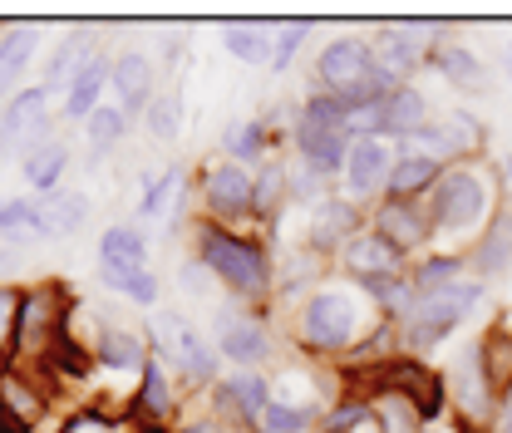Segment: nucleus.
<instances>
[{
  "mask_svg": "<svg viewBox=\"0 0 512 433\" xmlns=\"http://www.w3.org/2000/svg\"><path fill=\"white\" fill-rule=\"evenodd\" d=\"M394 320L375 306V296L350 281V276H335V281H316L301 306H296V345L311 355V360H355L380 330H389Z\"/></svg>",
  "mask_w": 512,
  "mask_h": 433,
  "instance_id": "1",
  "label": "nucleus"
},
{
  "mask_svg": "<svg viewBox=\"0 0 512 433\" xmlns=\"http://www.w3.org/2000/svg\"><path fill=\"white\" fill-rule=\"evenodd\" d=\"M197 261L242 306H271L276 301V261L256 237H237L217 222H197Z\"/></svg>",
  "mask_w": 512,
  "mask_h": 433,
  "instance_id": "2",
  "label": "nucleus"
},
{
  "mask_svg": "<svg viewBox=\"0 0 512 433\" xmlns=\"http://www.w3.org/2000/svg\"><path fill=\"white\" fill-rule=\"evenodd\" d=\"M498 202L503 197H498L493 168L483 158H473V163H453L439 173V183L424 197V212H429L434 232H473V227H488Z\"/></svg>",
  "mask_w": 512,
  "mask_h": 433,
  "instance_id": "3",
  "label": "nucleus"
},
{
  "mask_svg": "<svg viewBox=\"0 0 512 433\" xmlns=\"http://www.w3.org/2000/svg\"><path fill=\"white\" fill-rule=\"evenodd\" d=\"M316 89L335 94V99H345L350 109H375V104H384V99L399 89V79H389L380 64H375L370 40L345 35V40H330V45L320 50Z\"/></svg>",
  "mask_w": 512,
  "mask_h": 433,
  "instance_id": "4",
  "label": "nucleus"
},
{
  "mask_svg": "<svg viewBox=\"0 0 512 433\" xmlns=\"http://www.w3.org/2000/svg\"><path fill=\"white\" fill-rule=\"evenodd\" d=\"M483 296H488V281L463 276V281H453L448 291H434V296L414 301V306H409V315H399V320H394L399 350L424 360L434 345H444L448 335L468 320V310H478V301H483Z\"/></svg>",
  "mask_w": 512,
  "mask_h": 433,
  "instance_id": "5",
  "label": "nucleus"
},
{
  "mask_svg": "<svg viewBox=\"0 0 512 433\" xmlns=\"http://www.w3.org/2000/svg\"><path fill=\"white\" fill-rule=\"evenodd\" d=\"M148 350L168 365V370H178V379H188V384H217V345L192 325L188 315H178V310H153L148 315Z\"/></svg>",
  "mask_w": 512,
  "mask_h": 433,
  "instance_id": "6",
  "label": "nucleus"
},
{
  "mask_svg": "<svg viewBox=\"0 0 512 433\" xmlns=\"http://www.w3.org/2000/svg\"><path fill=\"white\" fill-rule=\"evenodd\" d=\"M74 315V301L64 296L60 281H35L25 286V306H20V330H15V365H45L50 350L60 345L64 325Z\"/></svg>",
  "mask_w": 512,
  "mask_h": 433,
  "instance_id": "7",
  "label": "nucleus"
},
{
  "mask_svg": "<svg viewBox=\"0 0 512 433\" xmlns=\"http://www.w3.org/2000/svg\"><path fill=\"white\" fill-rule=\"evenodd\" d=\"M55 138V94L45 84L20 89L5 109H0V153L5 158H30L35 148H45Z\"/></svg>",
  "mask_w": 512,
  "mask_h": 433,
  "instance_id": "8",
  "label": "nucleus"
},
{
  "mask_svg": "<svg viewBox=\"0 0 512 433\" xmlns=\"http://www.w3.org/2000/svg\"><path fill=\"white\" fill-rule=\"evenodd\" d=\"M404 153H424V158H434V163H473V158H483L488 153V128L478 114H468V109H453V114H439V119H429V124L419 128L409 143H399Z\"/></svg>",
  "mask_w": 512,
  "mask_h": 433,
  "instance_id": "9",
  "label": "nucleus"
},
{
  "mask_svg": "<svg viewBox=\"0 0 512 433\" xmlns=\"http://www.w3.org/2000/svg\"><path fill=\"white\" fill-rule=\"evenodd\" d=\"M197 197H202L207 222H217V227L252 222L256 217V178L242 168V163H232V158H222V163H207V168H202Z\"/></svg>",
  "mask_w": 512,
  "mask_h": 433,
  "instance_id": "10",
  "label": "nucleus"
},
{
  "mask_svg": "<svg viewBox=\"0 0 512 433\" xmlns=\"http://www.w3.org/2000/svg\"><path fill=\"white\" fill-rule=\"evenodd\" d=\"M439 25H429V20H399V25H380V35L370 40V50H375V64H380L389 79H399V84H409V74L419 69V64H434L439 55V35H434Z\"/></svg>",
  "mask_w": 512,
  "mask_h": 433,
  "instance_id": "11",
  "label": "nucleus"
},
{
  "mask_svg": "<svg viewBox=\"0 0 512 433\" xmlns=\"http://www.w3.org/2000/svg\"><path fill=\"white\" fill-rule=\"evenodd\" d=\"M444 384H448V404H453L458 424L488 433L493 414H498V394L488 389V374H483V360H478V340L453 360V370L444 374Z\"/></svg>",
  "mask_w": 512,
  "mask_h": 433,
  "instance_id": "12",
  "label": "nucleus"
},
{
  "mask_svg": "<svg viewBox=\"0 0 512 433\" xmlns=\"http://www.w3.org/2000/svg\"><path fill=\"white\" fill-rule=\"evenodd\" d=\"M394 163H399V143H389V138H350V153H345V197L350 202H380L384 187H389V173H394Z\"/></svg>",
  "mask_w": 512,
  "mask_h": 433,
  "instance_id": "13",
  "label": "nucleus"
},
{
  "mask_svg": "<svg viewBox=\"0 0 512 433\" xmlns=\"http://www.w3.org/2000/svg\"><path fill=\"white\" fill-rule=\"evenodd\" d=\"M212 345H217V355H222L227 365H237V370H261V365L276 355L271 325H266L256 310H222Z\"/></svg>",
  "mask_w": 512,
  "mask_h": 433,
  "instance_id": "14",
  "label": "nucleus"
},
{
  "mask_svg": "<svg viewBox=\"0 0 512 433\" xmlns=\"http://www.w3.org/2000/svg\"><path fill=\"white\" fill-rule=\"evenodd\" d=\"M340 276H350V281H360V286H384V281H399V276H409V256L394 247L389 237H380L370 222L350 237V247L340 251Z\"/></svg>",
  "mask_w": 512,
  "mask_h": 433,
  "instance_id": "15",
  "label": "nucleus"
},
{
  "mask_svg": "<svg viewBox=\"0 0 512 433\" xmlns=\"http://www.w3.org/2000/svg\"><path fill=\"white\" fill-rule=\"evenodd\" d=\"M360 227H365V207L350 202L345 192H330L325 202L311 207V222H306V251H311V256H340Z\"/></svg>",
  "mask_w": 512,
  "mask_h": 433,
  "instance_id": "16",
  "label": "nucleus"
},
{
  "mask_svg": "<svg viewBox=\"0 0 512 433\" xmlns=\"http://www.w3.org/2000/svg\"><path fill=\"white\" fill-rule=\"evenodd\" d=\"M148 271V242H143V232L138 227H109L104 237H99V281L109 286V291H119L128 296V286L138 281Z\"/></svg>",
  "mask_w": 512,
  "mask_h": 433,
  "instance_id": "17",
  "label": "nucleus"
},
{
  "mask_svg": "<svg viewBox=\"0 0 512 433\" xmlns=\"http://www.w3.org/2000/svg\"><path fill=\"white\" fill-rule=\"evenodd\" d=\"M370 227H375L380 237H389L404 256H419V251L434 242V222H429L424 202H394V197H380V202L370 207Z\"/></svg>",
  "mask_w": 512,
  "mask_h": 433,
  "instance_id": "18",
  "label": "nucleus"
},
{
  "mask_svg": "<svg viewBox=\"0 0 512 433\" xmlns=\"http://www.w3.org/2000/svg\"><path fill=\"white\" fill-rule=\"evenodd\" d=\"M109 89H114V99H119V109H124L128 119H143V114H148V104L158 99L153 60H148V55H138V50L114 55V69H109Z\"/></svg>",
  "mask_w": 512,
  "mask_h": 433,
  "instance_id": "19",
  "label": "nucleus"
},
{
  "mask_svg": "<svg viewBox=\"0 0 512 433\" xmlns=\"http://www.w3.org/2000/svg\"><path fill=\"white\" fill-rule=\"evenodd\" d=\"M468 261H473L478 281H498V276L512 271V197H503V202L493 207V217H488V227L478 232Z\"/></svg>",
  "mask_w": 512,
  "mask_h": 433,
  "instance_id": "20",
  "label": "nucleus"
},
{
  "mask_svg": "<svg viewBox=\"0 0 512 433\" xmlns=\"http://www.w3.org/2000/svg\"><path fill=\"white\" fill-rule=\"evenodd\" d=\"M291 138H296V163H306V168L325 173L330 183H335V178L345 173L350 133H340V128H320V124H306V119H296V124H291Z\"/></svg>",
  "mask_w": 512,
  "mask_h": 433,
  "instance_id": "21",
  "label": "nucleus"
},
{
  "mask_svg": "<svg viewBox=\"0 0 512 433\" xmlns=\"http://www.w3.org/2000/svg\"><path fill=\"white\" fill-rule=\"evenodd\" d=\"M0 414H10L15 424L35 429L50 414V389L25 370V365H5L0 370Z\"/></svg>",
  "mask_w": 512,
  "mask_h": 433,
  "instance_id": "22",
  "label": "nucleus"
},
{
  "mask_svg": "<svg viewBox=\"0 0 512 433\" xmlns=\"http://www.w3.org/2000/svg\"><path fill=\"white\" fill-rule=\"evenodd\" d=\"M109 69H114V60L99 50V55H89L84 60V69L69 79V89L60 94V119H69V124H84L94 109H104V89H109Z\"/></svg>",
  "mask_w": 512,
  "mask_h": 433,
  "instance_id": "23",
  "label": "nucleus"
},
{
  "mask_svg": "<svg viewBox=\"0 0 512 433\" xmlns=\"http://www.w3.org/2000/svg\"><path fill=\"white\" fill-rule=\"evenodd\" d=\"M89 355H94V365H104V370H138V374L153 360L148 340H143L138 330H119V325H99L94 340H89Z\"/></svg>",
  "mask_w": 512,
  "mask_h": 433,
  "instance_id": "24",
  "label": "nucleus"
},
{
  "mask_svg": "<svg viewBox=\"0 0 512 433\" xmlns=\"http://www.w3.org/2000/svg\"><path fill=\"white\" fill-rule=\"evenodd\" d=\"M424 124H429V99L414 84H399L380 104V138H389V143H409Z\"/></svg>",
  "mask_w": 512,
  "mask_h": 433,
  "instance_id": "25",
  "label": "nucleus"
},
{
  "mask_svg": "<svg viewBox=\"0 0 512 433\" xmlns=\"http://www.w3.org/2000/svg\"><path fill=\"white\" fill-rule=\"evenodd\" d=\"M35 222H40V237H74L89 222V197L55 187V192L35 197Z\"/></svg>",
  "mask_w": 512,
  "mask_h": 433,
  "instance_id": "26",
  "label": "nucleus"
},
{
  "mask_svg": "<svg viewBox=\"0 0 512 433\" xmlns=\"http://www.w3.org/2000/svg\"><path fill=\"white\" fill-rule=\"evenodd\" d=\"M35 50H40V25H10L0 35V104L20 94V74L30 69Z\"/></svg>",
  "mask_w": 512,
  "mask_h": 433,
  "instance_id": "27",
  "label": "nucleus"
},
{
  "mask_svg": "<svg viewBox=\"0 0 512 433\" xmlns=\"http://www.w3.org/2000/svg\"><path fill=\"white\" fill-rule=\"evenodd\" d=\"M434 64H439V74H444L458 94H468V99H483V94H493V69L478 60L468 45H439Z\"/></svg>",
  "mask_w": 512,
  "mask_h": 433,
  "instance_id": "28",
  "label": "nucleus"
},
{
  "mask_svg": "<svg viewBox=\"0 0 512 433\" xmlns=\"http://www.w3.org/2000/svg\"><path fill=\"white\" fill-rule=\"evenodd\" d=\"M478 360H483L488 389L498 394V404L512 399V320H498L493 330L478 335Z\"/></svg>",
  "mask_w": 512,
  "mask_h": 433,
  "instance_id": "29",
  "label": "nucleus"
},
{
  "mask_svg": "<svg viewBox=\"0 0 512 433\" xmlns=\"http://www.w3.org/2000/svg\"><path fill=\"white\" fill-rule=\"evenodd\" d=\"M439 173H444V163H434V158H424V153H404V148H399V163H394V173H389L384 197H394V202H424V197H429V187L439 183Z\"/></svg>",
  "mask_w": 512,
  "mask_h": 433,
  "instance_id": "30",
  "label": "nucleus"
},
{
  "mask_svg": "<svg viewBox=\"0 0 512 433\" xmlns=\"http://www.w3.org/2000/svg\"><path fill=\"white\" fill-rule=\"evenodd\" d=\"M222 50L232 55V60L252 64V69H271L276 64V35H271V25H222Z\"/></svg>",
  "mask_w": 512,
  "mask_h": 433,
  "instance_id": "31",
  "label": "nucleus"
},
{
  "mask_svg": "<svg viewBox=\"0 0 512 433\" xmlns=\"http://www.w3.org/2000/svg\"><path fill=\"white\" fill-rule=\"evenodd\" d=\"M64 173H69V143H64V138H50L45 148H35L30 158H20V178H25V187H30L35 197L55 192Z\"/></svg>",
  "mask_w": 512,
  "mask_h": 433,
  "instance_id": "32",
  "label": "nucleus"
},
{
  "mask_svg": "<svg viewBox=\"0 0 512 433\" xmlns=\"http://www.w3.org/2000/svg\"><path fill=\"white\" fill-rule=\"evenodd\" d=\"M463 256H453V251H429V256H419L414 266H409V291H414V301H424V296H434V291H448L453 281H463Z\"/></svg>",
  "mask_w": 512,
  "mask_h": 433,
  "instance_id": "33",
  "label": "nucleus"
},
{
  "mask_svg": "<svg viewBox=\"0 0 512 433\" xmlns=\"http://www.w3.org/2000/svg\"><path fill=\"white\" fill-rule=\"evenodd\" d=\"M286 202H291V168L286 163H266L256 173V222H271Z\"/></svg>",
  "mask_w": 512,
  "mask_h": 433,
  "instance_id": "34",
  "label": "nucleus"
},
{
  "mask_svg": "<svg viewBox=\"0 0 512 433\" xmlns=\"http://www.w3.org/2000/svg\"><path fill=\"white\" fill-rule=\"evenodd\" d=\"M0 237H5L10 247H30V242H40L35 197H10V202H0Z\"/></svg>",
  "mask_w": 512,
  "mask_h": 433,
  "instance_id": "35",
  "label": "nucleus"
},
{
  "mask_svg": "<svg viewBox=\"0 0 512 433\" xmlns=\"http://www.w3.org/2000/svg\"><path fill=\"white\" fill-rule=\"evenodd\" d=\"M143 128H148L158 143H178V133H183V94H168V89H163V94L148 104Z\"/></svg>",
  "mask_w": 512,
  "mask_h": 433,
  "instance_id": "36",
  "label": "nucleus"
},
{
  "mask_svg": "<svg viewBox=\"0 0 512 433\" xmlns=\"http://www.w3.org/2000/svg\"><path fill=\"white\" fill-rule=\"evenodd\" d=\"M20 306H25V286L0 281V370L15 365V330H20Z\"/></svg>",
  "mask_w": 512,
  "mask_h": 433,
  "instance_id": "37",
  "label": "nucleus"
},
{
  "mask_svg": "<svg viewBox=\"0 0 512 433\" xmlns=\"http://www.w3.org/2000/svg\"><path fill=\"white\" fill-rule=\"evenodd\" d=\"M128 124H133V119H128L119 104H104V109H94V114L84 119V138H89L99 153H109V148H114V143L128 133Z\"/></svg>",
  "mask_w": 512,
  "mask_h": 433,
  "instance_id": "38",
  "label": "nucleus"
},
{
  "mask_svg": "<svg viewBox=\"0 0 512 433\" xmlns=\"http://www.w3.org/2000/svg\"><path fill=\"white\" fill-rule=\"evenodd\" d=\"M266 153V119H247V124H237L232 133H227V158L232 163H256Z\"/></svg>",
  "mask_w": 512,
  "mask_h": 433,
  "instance_id": "39",
  "label": "nucleus"
},
{
  "mask_svg": "<svg viewBox=\"0 0 512 433\" xmlns=\"http://www.w3.org/2000/svg\"><path fill=\"white\" fill-rule=\"evenodd\" d=\"M183 192V173L178 168H168V173H158L153 183L143 187V197H138V217H163L168 207H173V197Z\"/></svg>",
  "mask_w": 512,
  "mask_h": 433,
  "instance_id": "40",
  "label": "nucleus"
},
{
  "mask_svg": "<svg viewBox=\"0 0 512 433\" xmlns=\"http://www.w3.org/2000/svg\"><path fill=\"white\" fill-rule=\"evenodd\" d=\"M252 433H311V409H301V404H271L266 414H261V424Z\"/></svg>",
  "mask_w": 512,
  "mask_h": 433,
  "instance_id": "41",
  "label": "nucleus"
},
{
  "mask_svg": "<svg viewBox=\"0 0 512 433\" xmlns=\"http://www.w3.org/2000/svg\"><path fill=\"white\" fill-rule=\"evenodd\" d=\"M330 197V178L325 173H316V168H306V163H296L291 168V202H325Z\"/></svg>",
  "mask_w": 512,
  "mask_h": 433,
  "instance_id": "42",
  "label": "nucleus"
},
{
  "mask_svg": "<svg viewBox=\"0 0 512 433\" xmlns=\"http://www.w3.org/2000/svg\"><path fill=\"white\" fill-rule=\"evenodd\" d=\"M124 429L128 424H119V419L104 414V409H74L60 424V433H124Z\"/></svg>",
  "mask_w": 512,
  "mask_h": 433,
  "instance_id": "43",
  "label": "nucleus"
},
{
  "mask_svg": "<svg viewBox=\"0 0 512 433\" xmlns=\"http://www.w3.org/2000/svg\"><path fill=\"white\" fill-rule=\"evenodd\" d=\"M306 35H311V20H291V25H281V30H276V64H271V69H286V64L296 60V50L306 45Z\"/></svg>",
  "mask_w": 512,
  "mask_h": 433,
  "instance_id": "44",
  "label": "nucleus"
},
{
  "mask_svg": "<svg viewBox=\"0 0 512 433\" xmlns=\"http://www.w3.org/2000/svg\"><path fill=\"white\" fill-rule=\"evenodd\" d=\"M178 286H183L188 296H212V291H217V281H212V271H207V266H202L197 256H192L188 266L178 271Z\"/></svg>",
  "mask_w": 512,
  "mask_h": 433,
  "instance_id": "45",
  "label": "nucleus"
},
{
  "mask_svg": "<svg viewBox=\"0 0 512 433\" xmlns=\"http://www.w3.org/2000/svg\"><path fill=\"white\" fill-rule=\"evenodd\" d=\"M158 296H163V286H158V276H153V271H143V276L128 286V301H133L138 310H153L158 306Z\"/></svg>",
  "mask_w": 512,
  "mask_h": 433,
  "instance_id": "46",
  "label": "nucleus"
},
{
  "mask_svg": "<svg viewBox=\"0 0 512 433\" xmlns=\"http://www.w3.org/2000/svg\"><path fill=\"white\" fill-rule=\"evenodd\" d=\"M173 433H232V429H227L222 419H212V414H207V419H188V424H178Z\"/></svg>",
  "mask_w": 512,
  "mask_h": 433,
  "instance_id": "47",
  "label": "nucleus"
},
{
  "mask_svg": "<svg viewBox=\"0 0 512 433\" xmlns=\"http://www.w3.org/2000/svg\"><path fill=\"white\" fill-rule=\"evenodd\" d=\"M488 433H512V399H503V404H498V414H493Z\"/></svg>",
  "mask_w": 512,
  "mask_h": 433,
  "instance_id": "48",
  "label": "nucleus"
},
{
  "mask_svg": "<svg viewBox=\"0 0 512 433\" xmlns=\"http://www.w3.org/2000/svg\"><path fill=\"white\" fill-rule=\"evenodd\" d=\"M360 433H384V429H380V424H375V419H370V424H365V429H360Z\"/></svg>",
  "mask_w": 512,
  "mask_h": 433,
  "instance_id": "49",
  "label": "nucleus"
},
{
  "mask_svg": "<svg viewBox=\"0 0 512 433\" xmlns=\"http://www.w3.org/2000/svg\"><path fill=\"white\" fill-rule=\"evenodd\" d=\"M320 433H330V429H320Z\"/></svg>",
  "mask_w": 512,
  "mask_h": 433,
  "instance_id": "50",
  "label": "nucleus"
}]
</instances>
